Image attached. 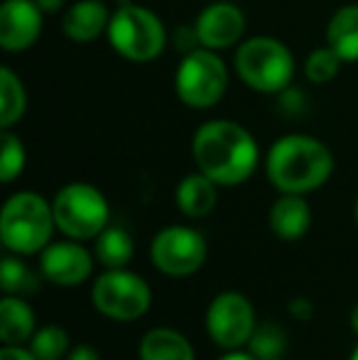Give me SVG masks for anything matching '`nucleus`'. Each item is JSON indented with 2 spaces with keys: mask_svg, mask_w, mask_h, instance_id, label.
I'll use <instances>...</instances> for the list:
<instances>
[{
  "mask_svg": "<svg viewBox=\"0 0 358 360\" xmlns=\"http://www.w3.org/2000/svg\"><path fill=\"white\" fill-rule=\"evenodd\" d=\"M196 42L206 49H229L236 42H241L245 32V15L241 8L231 3H211L201 10V15L194 22Z\"/></svg>",
  "mask_w": 358,
  "mask_h": 360,
  "instance_id": "13",
  "label": "nucleus"
},
{
  "mask_svg": "<svg viewBox=\"0 0 358 360\" xmlns=\"http://www.w3.org/2000/svg\"><path fill=\"white\" fill-rule=\"evenodd\" d=\"M69 333L64 331L57 323H49V326H42L32 333L30 338V351L34 353L39 360H59L69 353Z\"/></svg>",
  "mask_w": 358,
  "mask_h": 360,
  "instance_id": "22",
  "label": "nucleus"
},
{
  "mask_svg": "<svg viewBox=\"0 0 358 360\" xmlns=\"http://www.w3.org/2000/svg\"><path fill=\"white\" fill-rule=\"evenodd\" d=\"M34 331V311L30 304L23 297L5 294L0 299V341L5 346H23Z\"/></svg>",
  "mask_w": 358,
  "mask_h": 360,
  "instance_id": "17",
  "label": "nucleus"
},
{
  "mask_svg": "<svg viewBox=\"0 0 358 360\" xmlns=\"http://www.w3.org/2000/svg\"><path fill=\"white\" fill-rule=\"evenodd\" d=\"M108 42L128 62H153L167 44V30L153 10L143 5H118L108 22Z\"/></svg>",
  "mask_w": 358,
  "mask_h": 360,
  "instance_id": "5",
  "label": "nucleus"
},
{
  "mask_svg": "<svg viewBox=\"0 0 358 360\" xmlns=\"http://www.w3.org/2000/svg\"><path fill=\"white\" fill-rule=\"evenodd\" d=\"M349 360H358V346L354 348V353H351V356H349Z\"/></svg>",
  "mask_w": 358,
  "mask_h": 360,
  "instance_id": "33",
  "label": "nucleus"
},
{
  "mask_svg": "<svg viewBox=\"0 0 358 360\" xmlns=\"http://www.w3.org/2000/svg\"><path fill=\"white\" fill-rule=\"evenodd\" d=\"M191 157L196 169L219 186H236L250 179L260 160L255 138L234 120H209L194 133Z\"/></svg>",
  "mask_w": 358,
  "mask_h": 360,
  "instance_id": "1",
  "label": "nucleus"
},
{
  "mask_svg": "<svg viewBox=\"0 0 358 360\" xmlns=\"http://www.w3.org/2000/svg\"><path fill=\"white\" fill-rule=\"evenodd\" d=\"M287 309H290L292 316L300 319V321H309V319L314 316V304H312L307 297H295Z\"/></svg>",
  "mask_w": 358,
  "mask_h": 360,
  "instance_id": "27",
  "label": "nucleus"
},
{
  "mask_svg": "<svg viewBox=\"0 0 358 360\" xmlns=\"http://www.w3.org/2000/svg\"><path fill=\"white\" fill-rule=\"evenodd\" d=\"M42 8L37 0H5L0 5V47L25 52L42 34Z\"/></svg>",
  "mask_w": 358,
  "mask_h": 360,
  "instance_id": "12",
  "label": "nucleus"
},
{
  "mask_svg": "<svg viewBox=\"0 0 358 360\" xmlns=\"http://www.w3.org/2000/svg\"><path fill=\"white\" fill-rule=\"evenodd\" d=\"M0 285H3V294L23 297L25 292H34L37 282H34L30 267L20 257H15L13 252V255H5L3 262H0Z\"/></svg>",
  "mask_w": 358,
  "mask_h": 360,
  "instance_id": "23",
  "label": "nucleus"
},
{
  "mask_svg": "<svg viewBox=\"0 0 358 360\" xmlns=\"http://www.w3.org/2000/svg\"><path fill=\"white\" fill-rule=\"evenodd\" d=\"M341 64H344V59H341L339 54H336L334 49L326 44V47L314 49V52L307 57L305 74H307V79H309L312 84H329V81L336 79Z\"/></svg>",
  "mask_w": 358,
  "mask_h": 360,
  "instance_id": "25",
  "label": "nucleus"
},
{
  "mask_svg": "<svg viewBox=\"0 0 358 360\" xmlns=\"http://www.w3.org/2000/svg\"><path fill=\"white\" fill-rule=\"evenodd\" d=\"M27 162V152H25L23 140L10 130H3V155H0V181L10 184L13 179H18L25 169Z\"/></svg>",
  "mask_w": 358,
  "mask_h": 360,
  "instance_id": "26",
  "label": "nucleus"
},
{
  "mask_svg": "<svg viewBox=\"0 0 358 360\" xmlns=\"http://www.w3.org/2000/svg\"><path fill=\"white\" fill-rule=\"evenodd\" d=\"M285 348H287L285 333H282V328L272 326V323L258 326L253 338L248 341V351L258 360H282L285 358Z\"/></svg>",
  "mask_w": 358,
  "mask_h": 360,
  "instance_id": "24",
  "label": "nucleus"
},
{
  "mask_svg": "<svg viewBox=\"0 0 358 360\" xmlns=\"http://www.w3.org/2000/svg\"><path fill=\"white\" fill-rule=\"evenodd\" d=\"M27 108V91L23 86V79L13 69H0V128L10 130Z\"/></svg>",
  "mask_w": 358,
  "mask_h": 360,
  "instance_id": "21",
  "label": "nucleus"
},
{
  "mask_svg": "<svg viewBox=\"0 0 358 360\" xmlns=\"http://www.w3.org/2000/svg\"><path fill=\"white\" fill-rule=\"evenodd\" d=\"M57 228L54 209L44 196L34 191H18L3 206L0 214V240L5 250L15 255L42 252Z\"/></svg>",
  "mask_w": 358,
  "mask_h": 360,
  "instance_id": "3",
  "label": "nucleus"
},
{
  "mask_svg": "<svg viewBox=\"0 0 358 360\" xmlns=\"http://www.w3.org/2000/svg\"><path fill=\"white\" fill-rule=\"evenodd\" d=\"M94 257L79 240L49 243L39 252V270L44 280L59 287H77L87 282L94 272Z\"/></svg>",
  "mask_w": 358,
  "mask_h": 360,
  "instance_id": "11",
  "label": "nucleus"
},
{
  "mask_svg": "<svg viewBox=\"0 0 358 360\" xmlns=\"http://www.w3.org/2000/svg\"><path fill=\"white\" fill-rule=\"evenodd\" d=\"M334 172V155L312 135H282L268 150L265 174L280 194H309L324 186Z\"/></svg>",
  "mask_w": 358,
  "mask_h": 360,
  "instance_id": "2",
  "label": "nucleus"
},
{
  "mask_svg": "<svg viewBox=\"0 0 358 360\" xmlns=\"http://www.w3.org/2000/svg\"><path fill=\"white\" fill-rule=\"evenodd\" d=\"M351 328H354V333L358 336V304L351 309Z\"/></svg>",
  "mask_w": 358,
  "mask_h": 360,
  "instance_id": "32",
  "label": "nucleus"
},
{
  "mask_svg": "<svg viewBox=\"0 0 358 360\" xmlns=\"http://www.w3.org/2000/svg\"><path fill=\"white\" fill-rule=\"evenodd\" d=\"M326 44L344 59V64L358 62V5H344L331 15Z\"/></svg>",
  "mask_w": 358,
  "mask_h": 360,
  "instance_id": "19",
  "label": "nucleus"
},
{
  "mask_svg": "<svg viewBox=\"0 0 358 360\" xmlns=\"http://www.w3.org/2000/svg\"><path fill=\"white\" fill-rule=\"evenodd\" d=\"M67 360H101V356L94 346H89V343H79V346H74L72 351H69Z\"/></svg>",
  "mask_w": 358,
  "mask_h": 360,
  "instance_id": "29",
  "label": "nucleus"
},
{
  "mask_svg": "<svg viewBox=\"0 0 358 360\" xmlns=\"http://www.w3.org/2000/svg\"><path fill=\"white\" fill-rule=\"evenodd\" d=\"M236 72L248 89L258 94H282L295 76L290 47L275 37H250L236 49Z\"/></svg>",
  "mask_w": 358,
  "mask_h": 360,
  "instance_id": "4",
  "label": "nucleus"
},
{
  "mask_svg": "<svg viewBox=\"0 0 358 360\" xmlns=\"http://www.w3.org/2000/svg\"><path fill=\"white\" fill-rule=\"evenodd\" d=\"M216 360H258L250 351H241V348H236V351H226L221 358Z\"/></svg>",
  "mask_w": 358,
  "mask_h": 360,
  "instance_id": "31",
  "label": "nucleus"
},
{
  "mask_svg": "<svg viewBox=\"0 0 358 360\" xmlns=\"http://www.w3.org/2000/svg\"><path fill=\"white\" fill-rule=\"evenodd\" d=\"M150 260L167 277H189L206 260V240L189 226H167L150 243Z\"/></svg>",
  "mask_w": 358,
  "mask_h": 360,
  "instance_id": "10",
  "label": "nucleus"
},
{
  "mask_svg": "<svg viewBox=\"0 0 358 360\" xmlns=\"http://www.w3.org/2000/svg\"><path fill=\"white\" fill-rule=\"evenodd\" d=\"M255 311L241 292H221L206 309V333L224 351L248 346L255 333Z\"/></svg>",
  "mask_w": 358,
  "mask_h": 360,
  "instance_id": "9",
  "label": "nucleus"
},
{
  "mask_svg": "<svg viewBox=\"0 0 358 360\" xmlns=\"http://www.w3.org/2000/svg\"><path fill=\"white\" fill-rule=\"evenodd\" d=\"M229 89V69L214 49H191L174 74V91L186 108H214Z\"/></svg>",
  "mask_w": 358,
  "mask_h": 360,
  "instance_id": "7",
  "label": "nucleus"
},
{
  "mask_svg": "<svg viewBox=\"0 0 358 360\" xmlns=\"http://www.w3.org/2000/svg\"><path fill=\"white\" fill-rule=\"evenodd\" d=\"M138 353L140 360H196L186 336L167 326H158L145 333Z\"/></svg>",
  "mask_w": 358,
  "mask_h": 360,
  "instance_id": "18",
  "label": "nucleus"
},
{
  "mask_svg": "<svg viewBox=\"0 0 358 360\" xmlns=\"http://www.w3.org/2000/svg\"><path fill=\"white\" fill-rule=\"evenodd\" d=\"M177 206L184 216L189 218H204L216 209L219 201V184L204 174V172H194L186 174L177 186Z\"/></svg>",
  "mask_w": 358,
  "mask_h": 360,
  "instance_id": "16",
  "label": "nucleus"
},
{
  "mask_svg": "<svg viewBox=\"0 0 358 360\" xmlns=\"http://www.w3.org/2000/svg\"><path fill=\"white\" fill-rule=\"evenodd\" d=\"M37 5L42 8V13L54 15V13H59L64 5H67V0H37Z\"/></svg>",
  "mask_w": 358,
  "mask_h": 360,
  "instance_id": "30",
  "label": "nucleus"
},
{
  "mask_svg": "<svg viewBox=\"0 0 358 360\" xmlns=\"http://www.w3.org/2000/svg\"><path fill=\"white\" fill-rule=\"evenodd\" d=\"M268 223L282 240H300L312 226V209L302 194H280L270 206Z\"/></svg>",
  "mask_w": 358,
  "mask_h": 360,
  "instance_id": "15",
  "label": "nucleus"
},
{
  "mask_svg": "<svg viewBox=\"0 0 358 360\" xmlns=\"http://www.w3.org/2000/svg\"><path fill=\"white\" fill-rule=\"evenodd\" d=\"M110 13L103 0H79L72 8H67L62 20V30L72 42L89 44L108 32Z\"/></svg>",
  "mask_w": 358,
  "mask_h": 360,
  "instance_id": "14",
  "label": "nucleus"
},
{
  "mask_svg": "<svg viewBox=\"0 0 358 360\" xmlns=\"http://www.w3.org/2000/svg\"><path fill=\"white\" fill-rule=\"evenodd\" d=\"M354 216H356V223H358V199H356V206H354Z\"/></svg>",
  "mask_w": 358,
  "mask_h": 360,
  "instance_id": "34",
  "label": "nucleus"
},
{
  "mask_svg": "<svg viewBox=\"0 0 358 360\" xmlns=\"http://www.w3.org/2000/svg\"><path fill=\"white\" fill-rule=\"evenodd\" d=\"M54 221L67 238L94 240L108 226L110 209L103 191L87 181H72L62 186L52 199Z\"/></svg>",
  "mask_w": 358,
  "mask_h": 360,
  "instance_id": "6",
  "label": "nucleus"
},
{
  "mask_svg": "<svg viewBox=\"0 0 358 360\" xmlns=\"http://www.w3.org/2000/svg\"><path fill=\"white\" fill-rule=\"evenodd\" d=\"M91 304L98 314L113 321H135L145 316L153 304L150 285L130 270H106L94 280Z\"/></svg>",
  "mask_w": 358,
  "mask_h": 360,
  "instance_id": "8",
  "label": "nucleus"
},
{
  "mask_svg": "<svg viewBox=\"0 0 358 360\" xmlns=\"http://www.w3.org/2000/svg\"><path fill=\"white\" fill-rule=\"evenodd\" d=\"M0 360H39L34 356L30 348H23V346H3L0 351Z\"/></svg>",
  "mask_w": 358,
  "mask_h": 360,
  "instance_id": "28",
  "label": "nucleus"
},
{
  "mask_svg": "<svg viewBox=\"0 0 358 360\" xmlns=\"http://www.w3.org/2000/svg\"><path fill=\"white\" fill-rule=\"evenodd\" d=\"M94 240H96L94 255L106 270H118V267H125L133 260L135 243H133V236H130L125 228L106 226Z\"/></svg>",
  "mask_w": 358,
  "mask_h": 360,
  "instance_id": "20",
  "label": "nucleus"
}]
</instances>
